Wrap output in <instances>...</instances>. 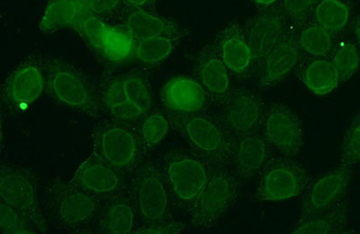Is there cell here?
<instances>
[{
  "instance_id": "cell-1",
  "label": "cell",
  "mask_w": 360,
  "mask_h": 234,
  "mask_svg": "<svg viewBox=\"0 0 360 234\" xmlns=\"http://www.w3.org/2000/svg\"><path fill=\"white\" fill-rule=\"evenodd\" d=\"M43 60L51 98L70 110L98 118L103 110L99 93L84 73L56 56H43Z\"/></svg>"
},
{
  "instance_id": "cell-2",
  "label": "cell",
  "mask_w": 360,
  "mask_h": 234,
  "mask_svg": "<svg viewBox=\"0 0 360 234\" xmlns=\"http://www.w3.org/2000/svg\"><path fill=\"white\" fill-rule=\"evenodd\" d=\"M92 140L93 152L124 174L135 171L147 152L134 124L104 122L93 131Z\"/></svg>"
},
{
  "instance_id": "cell-3",
  "label": "cell",
  "mask_w": 360,
  "mask_h": 234,
  "mask_svg": "<svg viewBox=\"0 0 360 234\" xmlns=\"http://www.w3.org/2000/svg\"><path fill=\"white\" fill-rule=\"evenodd\" d=\"M238 192V176L224 164L214 165L207 186L198 197L186 207L192 226L202 229L217 226L224 214L233 206Z\"/></svg>"
},
{
  "instance_id": "cell-4",
  "label": "cell",
  "mask_w": 360,
  "mask_h": 234,
  "mask_svg": "<svg viewBox=\"0 0 360 234\" xmlns=\"http://www.w3.org/2000/svg\"><path fill=\"white\" fill-rule=\"evenodd\" d=\"M45 202L54 220L70 230H83L91 226L102 203L63 179H56L48 186Z\"/></svg>"
},
{
  "instance_id": "cell-5",
  "label": "cell",
  "mask_w": 360,
  "mask_h": 234,
  "mask_svg": "<svg viewBox=\"0 0 360 234\" xmlns=\"http://www.w3.org/2000/svg\"><path fill=\"white\" fill-rule=\"evenodd\" d=\"M214 166L197 153L170 152L160 159L170 193L186 207L207 186Z\"/></svg>"
},
{
  "instance_id": "cell-6",
  "label": "cell",
  "mask_w": 360,
  "mask_h": 234,
  "mask_svg": "<svg viewBox=\"0 0 360 234\" xmlns=\"http://www.w3.org/2000/svg\"><path fill=\"white\" fill-rule=\"evenodd\" d=\"M128 192L136 208L141 224L172 220L170 216V193L162 168L146 163L135 169Z\"/></svg>"
},
{
  "instance_id": "cell-7",
  "label": "cell",
  "mask_w": 360,
  "mask_h": 234,
  "mask_svg": "<svg viewBox=\"0 0 360 234\" xmlns=\"http://www.w3.org/2000/svg\"><path fill=\"white\" fill-rule=\"evenodd\" d=\"M170 118L193 150L211 164H224L230 158L231 136L227 138L228 134L214 117L199 114Z\"/></svg>"
},
{
  "instance_id": "cell-8",
  "label": "cell",
  "mask_w": 360,
  "mask_h": 234,
  "mask_svg": "<svg viewBox=\"0 0 360 234\" xmlns=\"http://www.w3.org/2000/svg\"><path fill=\"white\" fill-rule=\"evenodd\" d=\"M46 89L43 56L31 54L17 64L1 86V100L12 113H20L39 100Z\"/></svg>"
},
{
  "instance_id": "cell-9",
  "label": "cell",
  "mask_w": 360,
  "mask_h": 234,
  "mask_svg": "<svg viewBox=\"0 0 360 234\" xmlns=\"http://www.w3.org/2000/svg\"><path fill=\"white\" fill-rule=\"evenodd\" d=\"M0 197L1 203L27 217L40 233L46 230L37 181L30 171L18 167L3 165Z\"/></svg>"
},
{
  "instance_id": "cell-10",
  "label": "cell",
  "mask_w": 360,
  "mask_h": 234,
  "mask_svg": "<svg viewBox=\"0 0 360 234\" xmlns=\"http://www.w3.org/2000/svg\"><path fill=\"white\" fill-rule=\"evenodd\" d=\"M262 126L270 149L288 159L301 152L304 145V128L297 115L288 105H269Z\"/></svg>"
},
{
  "instance_id": "cell-11",
  "label": "cell",
  "mask_w": 360,
  "mask_h": 234,
  "mask_svg": "<svg viewBox=\"0 0 360 234\" xmlns=\"http://www.w3.org/2000/svg\"><path fill=\"white\" fill-rule=\"evenodd\" d=\"M308 183L303 167L285 158L269 163L260 178L258 197L260 201L278 203L299 197Z\"/></svg>"
},
{
  "instance_id": "cell-12",
  "label": "cell",
  "mask_w": 360,
  "mask_h": 234,
  "mask_svg": "<svg viewBox=\"0 0 360 234\" xmlns=\"http://www.w3.org/2000/svg\"><path fill=\"white\" fill-rule=\"evenodd\" d=\"M70 182L101 201L128 188L125 174L108 164L94 152L80 163Z\"/></svg>"
},
{
  "instance_id": "cell-13",
  "label": "cell",
  "mask_w": 360,
  "mask_h": 234,
  "mask_svg": "<svg viewBox=\"0 0 360 234\" xmlns=\"http://www.w3.org/2000/svg\"><path fill=\"white\" fill-rule=\"evenodd\" d=\"M230 136L258 133L264 113L262 103L253 93L239 91L228 95L220 115L214 117Z\"/></svg>"
},
{
  "instance_id": "cell-14",
  "label": "cell",
  "mask_w": 360,
  "mask_h": 234,
  "mask_svg": "<svg viewBox=\"0 0 360 234\" xmlns=\"http://www.w3.org/2000/svg\"><path fill=\"white\" fill-rule=\"evenodd\" d=\"M289 27L287 14L281 11L263 12L246 22L243 30L252 48L254 65L258 70Z\"/></svg>"
},
{
  "instance_id": "cell-15",
  "label": "cell",
  "mask_w": 360,
  "mask_h": 234,
  "mask_svg": "<svg viewBox=\"0 0 360 234\" xmlns=\"http://www.w3.org/2000/svg\"><path fill=\"white\" fill-rule=\"evenodd\" d=\"M210 96L197 79L176 76L163 86L162 101L170 117L204 114Z\"/></svg>"
},
{
  "instance_id": "cell-16",
  "label": "cell",
  "mask_w": 360,
  "mask_h": 234,
  "mask_svg": "<svg viewBox=\"0 0 360 234\" xmlns=\"http://www.w3.org/2000/svg\"><path fill=\"white\" fill-rule=\"evenodd\" d=\"M139 216L129 192L125 190L103 200L98 214L90 227L95 233L105 234L135 233L139 224Z\"/></svg>"
},
{
  "instance_id": "cell-17",
  "label": "cell",
  "mask_w": 360,
  "mask_h": 234,
  "mask_svg": "<svg viewBox=\"0 0 360 234\" xmlns=\"http://www.w3.org/2000/svg\"><path fill=\"white\" fill-rule=\"evenodd\" d=\"M297 35L290 27L278 44L270 51L259 70V86L272 88L282 82L297 66L300 60Z\"/></svg>"
},
{
  "instance_id": "cell-18",
  "label": "cell",
  "mask_w": 360,
  "mask_h": 234,
  "mask_svg": "<svg viewBox=\"0 0 360 234\" xmlns=\"http://www.w3.org/2000/svg\"><path fill=\"white\" fill-rule=\"evenodd\" d=\"M269 146L264 136L258 133L231 137L230 158L236 166L237 176L250 178L268 165Z\"/></svg>"
},
{
  "instance_id": "cell-19",
  "label": "cell",
  "mask_w": 360,
  "mask_h": 234,
  "mask_svg": "<svg viewBox=\"0 0 360 234\" xmlns=\"http://www.w3.org/2000/svg\"><path fill=\"white\" fill-rule=\"evenodd\" d=\"M214 46L233 74H245L254 65V56L245 32L236 23L228 25L221 32Z\"/></svg>"
},
{
  "instance_id": "cell-20",
  "label": "cell",
  "mask_w": 360,
  "mask_h": 234,
  "mask_svg": "<svg viewBox=\"0 0 360 234\" xmlns=\"http://www.w3.org/2000/svg\"><path fill=\"white\" fill-rule=\"evenodd\" d=\"M135 43L155 37H172L181 39L184 30L175 22L156 14V12L128 9L123 25Z\"/></svg>"
},
{
  "instance_id": "cell-21",
  "label": "cell",
  "mask_w": 360,
  "mask_h": 234,
  "mask_svg": "<svg viewBox=\"0 0 360 234\" xmlns=\"http://www.w3.org/2000/svg\"><path fill=\"white\" fill-rule=\"evenodd\" d=\"M198 80L211 98L224 99L229 95L230 72L214 46L205 48L195 64Z\"/></svg>"
},
{
  "instance_id": "cell-22",
  "label": "cell",
  "mask_w": 360,
  "mask_h": 234,
  "mask_svg": "<svg viewBox=\"0 0 360 234\" xmlns=\"http://www.w3.org/2000/svg\"><path fill=\"white\" fill-rule=\"evenodd\" d=\"M349 171L342 168L328 173L311 186L301 214H308L340 203L349 182Z\"/></svg>"
},
{
  "instance_id": "cell-23",
  "label": "cell",
  "mask_w": 360,
  "mask_h": 234,
  "mask_svg": "<svg viewBox=\"0 0 360 234\" xmlns=\"http://www.w3.org/2000/svg\"><path fill=\"white\" fill-rule=\"evenodd\" d=\"M88 14L86 0H51L47 1L38 28L44 34L73 28Z\"/></svg>"
},
{
  "instance_id": "cell-24",
  "label": "cell",
  "mask_w": 360,
  "mask_h": 234,
  "mask_svg": "<svg viewBox=\"0 0 360 234\" xmlns=\"http://www.w3.org/2000/svg\"><path fill=\"white\" fill-rule=\"evenodd\" d=\"M347 226V213L342 204L308 214H301L291 233L295 234H335Z\"/></svg>"
},
{
  "instance_id": "cell-25",
  "label": "cell",
  "mask_w": 360,
  "mask_h": 234,
  "mask_svg": "<svg viewBox=\"0 0 360 234\" xmlns=\"http://www.w3.org/2000/svg\"><path fill=\"white\" fill-rule=\"evenodd\" d=\"M302 80L311 92L319 96L335 91L340 82L335 67L328 58H315L305 64Z\"/></svg>"
},
{
  "instance_id": "cell-26",
  "label": "cell",
  "mask_w": 360,
  "mask_h": 234,
  "mask_svg": "<svg viewBox=\"0 0 360 234\" xmlns=\"http://www.w3.org/2000/svg\"><path fill=\"white\" fill-rule=\"evenodd\" d=\"M299 47L315 58H326L332 54L335 44V34L315 22H308L297 35Z\"/></svg>"
},
{
  "instance_id": "cell-27",
  "label": "cell",
  "mask_w": 360,
  "mask_h": 234,
  "mask_svg": "<svg viewBox=\"0 0 360 234\" xmlns=\"http://www.w3.org/2000/svg\"><path fill=\"white\" fill-rule=\"evenodd\" d=\"M172 126L169 115L162 111H150L137 124L138 131L147 152L157 148L168 136Z\"/></svg>"
},
{
  "instance_id": "cell-28",
  "label": "cell",
  "mask_w": 360,
  "mask_h": 234,
  "mask_svg": "<svg viewBox=\"0 0 360 234\" xmlns=\"http://www.w3.org/2000/svg\"><path fill=\"white\" fill-rule=\"evenodd\" d=\"M179 40L172 37H155L137 41L134 57L144 65H156L172 56Z\"/></svg>"
},
{
  "instance_id": "cell-29",
  "label": "cell",
  "mask_w": 360,
  "mask_h": 234,
  "mask_svg": "<svg viewBox=\"0 0 360 234\" xmlns=\"http://www.w3.org/2000/svg\"><path fill=\"white\" fill-rule=\"evenodd\" d=\"M349 18V6L340 0H321L314 9L315 23L334 34L346 27Z\"/></svg>"
},
{
  "instance_id": "cell-30",
  "label": "cell",
  "mask_w": 360,
  "mask_h": 234,
  "mask_svg": "<svg viewBox=\"0 0 360 234\" xmlns=\"http://www.w3.org/2000/svg\"><path fill=\"white\" fill-rule=\"evenodd\" d=\"M135 41L125 29L110 25L101 57L110 63H123L134 56Z\"/></svg>"
},
{
  "instance_id": "cell-31",
  "label": "cell",
  "mask_w": 360,
  "mask_h": 234,
  "mask_svg": "<svg viewBox=\"0 0 360 234\" xmlns=\"http://www.w3.org/2000/svg\"><path fill=\"white\" fill-rule=\"evenodd\" d=\"M122 89L124 97L139 105L146 114L152 111L153 98L152 85L147 77L140 72L121 76Z\"/></svg>"
},
{
  "instance_id": "cell-32",
  "label": "cell",
  "mask_w": 360,
  "mask_h": 234,
  "mask_svg": "<svg viewBox=\"0 0 360 234\" xmlns=\"http://www.w3.org/2000/svg\"><path fill=\"white\" fill-rule=\"evenodd\" d=\"M110 28V25L101 18L95 15L88 14L73 27L85 43L101 56L103 48Z\"/></svg>"
},
{
  "instance_id": "cell-33",
  "label": "cell",
  "mask_w": 360,
  "mask_h": 234,
  "mask_svg": "<svg viewBox=\"0 0 360 234\" xmlns=\"http://www.w3.org/2000/svg\"><path fill=\"white\" fill-rule=\"evenodd\" d=\"M330 59L337 70L340 82L352 78L360 69V53L353 44H339L334 48Z\"/></svg>"
},
{
  "instance_id": "cell-34",
  "label": "cell",
  "mask_w": 360,
  "mask_h": 234,
  "mask_svg": "<svg viewBox=\"0 0 360 234\" xmlns=\"http://www.w3.org/2000/svg\"><path fill=\"white\" fill-rule=\"evenodd\" d=\"M0 232L6 234L40 233L27 217L0 203Z\"/></svg>"
},
{
  "instance_id": "cell-35",
  "label": "cell",
  "mask_w": 360,
  "mask_h": 234,
  "mask_svg": "<svg viewBox=\"0 0 360 234\" xmlns=\"http://www.w3.org/2000/svg\"><path fill=\"white\" fill-rule=\"evenodd\" d=\"M89 14L95 15L107 21L115 18V15L123 11L124 5L123 0H86Z\"/></svg>"
},
{
  "instance_id": "cell-36",
  "label": "cell",
  "mask_w": 360,
  "mask_h": 234,
  "mask_svg": "<svg viewBox=\"0 0 360 234\" xmlns=\"http://www.w3.org/2000/svg\"><path fill=\"white\" fill-rule=\"evenodd\" d=\"M342 152L346 162H360V122L350 127L344 137Z\"/></svg>"
},
{
  "instance_id": "cell-37",
  "label": "cell",
  "mask_w": 360,
  "mask_h": 234,
  "mask_svg": "<svg viewBox=\"0 0 360 234\" xmlns=\"http://www.w3.org/2000/svg\"><path fill=\"white\" fill-rule=\"evenodd\" d=\"M321 0H284V12L295 20H303Z\"/></svg>"
},
{
  "instance_id": "cell-38",
  "label": "cell",
  "mask_w": 360,
  "mask_h": 234,
  "mask_svg": "<svg viewBox=\"0 0 360 234\" xmlns=\"http://www.w3.org/2000/svg\"><path fill=\"white\" fill-rule=\"evenodd\" d=\"M186 226L184 223L176 222L174 220L166 221L153 224H141L138 227L135 233H157L173 234L184 232Z\"/></svg>"
},
{
  "instance_id": "cell-39",
  "label": "cell",
  "mask_w": 360,
  "mask_h": 234,
  "mask_svg": "<svg viewBox=\"0 0 360 234\" xmlns=\"http://www.w3.org/2000/svg\"><path fill=\"white\" fill-rule=\"evenodd\" d=\"M128 9L156 12L155 0H123Z\"/></svg>"
},
{
  "instance_id": "cell-40",
  "label": "cell",
  "mask_w": 360,
  "mask_h": 234,
  "mask_svg": "<svg viewBox=\"0 0 360 234\" xmlns=\"http://www.w3.org/2000/svg\"><path fill=\"white\" fill-rule=\"evenodd\" d=\"M278 0H252V2L260 6H269L274 5Z\"/></svg>"
},
{
  "instance_id": "cell-41",
  "label": "cell",
  "mask_w": 360,
  "mask_h": 234,
  "mask_svg": "<svg viewBox=\"0 0 360 234\" xmlns=\"http://www.w3.org/2000/svg\"><path fill=\"white\" fill-rule=\"evenodd\" d=\"M356 35H358L359 41V44H360V22H359V24L358 25V27H356Z\"/></svg>"
},
{
  "instance_id": "cell-42",
  "label": "cell",
  "mask_w": 360,
  "mask_h": 234,
  "mask_svg": "<svg viewBox=\"0 0 360 234\" xmlns=\"http://www.w3.org/2000/svg\"><path fill=\"white\" fill-rule=\"evenodd\" d=\"M48 1H51V0H48Z\"/></svg>"
}]
</instances>
